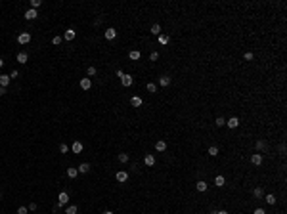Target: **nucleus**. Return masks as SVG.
I'll use <instances>...</instances> for the list:
<instances>
[{"label": "nucleus", "mask_w": 287, "mask_h": 214, "mask_svg": "<svg viewBox=\"0 0 287 214\" xmlns=\"http://www.w3.org/2000/svg\"><path fill=\"white\" fill-rule=\"evenodd\" d=\"M253 214H266V210H264V208H254Z\"/></svg>", "instance_id": "41"}, {"label": "nucleus", "mask_w": 287, "mask_h": 214, "mask_svg": "<svg viewBox=\"0 0 287 214\" xmlns=\"http://www.w3.org/2000/svg\"><path fill=\"white\" fill-rule=\"evenodd\" d=\"M52 44H54V46L61 44V36H54V38H52Z\"/></svg>", "instance_id": "37"}, {"label": "nucleus", "mask_w": 287, "mask_h": 214, "mask_svg": "<svg viewBox=\"0 0 287 214\" xmlns=\"http://www.w3.org/2000/svg\"><path fill=\"white\" fill-rule=\"evenodd\" d=\"M215 214H230L228 210H218V212H215Z\"/></svg>", "instance_id": "44"}, {"label": "nucleus", "mask_w": 287, "mask_h": 214, "mask_svg": "<svg viewBox=\"0 0 287 214\" xmlns=\"http://www.w3.org/2000/svg\"><path fill=\"white\" fill-rule=\"evenodd\" d=\"M10 75H0V86L2 88H8V84H10Z\"/></svg>", "instance_id": "12"}, {"label": "nucleus", "mask_w": 287, "mask_h": 214, "mask_svg": "<svg viewBox=\"0 0 287 214\" xmlns=\"http://www.w3.org/2000/svg\"><path fill=\"white\" fill-rule=\"evenodd\" d=\"M159 84H161V86H168V84H171V76L163 75V76L159 79Z\"/></svg>", "instance_id": "21"}, {"label": "nucleus", "mask_w": 287, "mask_h": 214, "mask_svg": "<svg viewBox=\"0 0 287 214\" xmlns=\"http://www.w3.org/2000/svg\"><path fill=\"white\" fill-rule=\"evenodd\" d=\"M17 42H19V44H29V42H31V33H21V35H17Z\"/></svg>", "instance_id": "3"}, {"label": "nucleus", "mask_w": 287, "mask_h": 214, "mask_svg": "<svg viewBox=\"0 0 287 214\" xmlns=\"http://www.w3.org/2000/svg\"><path fill=\"white\" fill-rule=\"evenodd\" d=\"M103 214H113V212H111V210H106V212H103Z\"/></svg>", "instance_id": "46"}, {"label": "nucleus", "mask_w": 287, "mask_h": 214, "mask_svg": "<svg viewBox=\"0 0 287 214\" xmlns=\"http://www.w3.org/2000/svg\"><path fill=\"white\" fill-rule=\"evenodd\" d=\"M17 76H19V71H12L10 73V79H17Z\"/></svg>", "instance_id": "40"}, {"label": "nucleus", "mask_w": 287, "mask_h": 214, "mask_svg": "<svg viewBox=\"0 0 287 214\" xmlns=\"http://www.w3.org/2000/svg\"><path fill=\"white\" fill-rule=\"evenodd\" d=\"M157 38H159V44H167V42H168V38H167L165 35H159Z\"/></svg>", "instance_id": "36"}, {"label": "nucleus", "mask_w": 287, "mask_h": 214, "mask_svg": "<svg viewBox=\"0 0 287 214\" xmlns=\"http://www.w3.org/2000/svg\"><path fill=\"white\" fill-rule=\"evenodd\" d=\"M266 203L268 205H276V195H272V193H268V195H264Z\"/></svg>", "instance_id": "24"}, {"label": "nucleus", "mask_w": 287, "mask_h": 214, "mask_svg": "<svg viewBox=\"0 0 287 214\" xmlns=\"http://www.w3.org/2000/svg\"><path fill=\"white\" fill-rule=\"evenodd\" d=\"M86 73H88V79H90V76H94V75H96L98 71H96V67H94V65H90V67L86 69Z\"/></svg>", "instance_id": "31"}, {"label": "nucleus", "mask_w": 287, "mask_h": 214, "mask_svg": "<svg viewBox=\"0 0 287 214\" xmlns=\"http://www.w3.org/2000/svg\"><path fill=\"white\" fill-rule=\"evenodd\" d=\"M147 92H151V94H155V92H157V84L149 82V84H147Z\"/></svg>", "instance_id": "32"}, {"label": "nucleus", "mask_w": 287, "mask_h": 214, "mask_svg": "<svg viewBox=\"0 0 287 214\" xmlns=\"http://www.w3.org/2000/svg\"><path fill=\"white\" fill-rule=\"evenodd\" d=\"M144 163H145V166H153V164H155V155H153V153H147V155L144 157Z\"/></svg>", "instance_id": "6"}, {"label": "nucleus", "mask_w": 287, "mask_h": 214, "mask_svg": "<svg viewBox=\"0 0 287 214\" xmlns=\"http://www.w3.org/2000/svg\"><path fill=\"white\" fill-rule=\"evenodd\" d=\"M117 159H119V163H128V161H130V157H128V153H119V155H117Z\"/></svg>", "instance_id": "18"}, {"label": "nucleus", "mask_w": 287, "mask_h": 214, "mask_svg": "<svg viewBox=\"0 0 287 214\" xmlns=\"http://www.w3.org/2000/svg\"><path fill=\"white\" fill-rule=\"evenodd\" d=\"M0 67H4V59L2 58H0Z\"/></svg>", "instance_id": "45"}, {"label": "nucleus", "mask_w": 287, "mask_h": 214, "mask_svg": "<svg viewBox=\"0 0 287 214\" xmlns=\"http://www.w3.org/2000/svg\"><path fill=\"white\" fill-rule=\"evenodd\" d=\"M128 58H130L132 61H138V59L142 58V54H140V50H132L130 54H128Z\"/></svg>", "instance_id": "16"}, {"label": "nucleus", "mask_w": 287, "mask_h": 214, "mask_svg": "<svg viewBox=\"0 0 287 214\" xmlns=\"http://www.w3.org/2000/svg\"><path fill=\"white\" fill-rule=\"evenodd\" d=\"M226 126L228 128H237L239 126V119H237V117H230V120H226Z\"/></svg>", "instance_id": "5"}, {"label": "nucleus", "mask_w": 287, "mask_h": 214, "mask_svg": "<svg viewBox=\"0 0 287 214\" xmlns=\"http://www.w3.org/2000/svg\"><path fill=\"white\" fill-rule=\"evenodd\" d=\"M132 82H134V79H132L130 75H127V73H124L123 76H121V84H123L124 88H128V86H132Z\"/></svg>", "instance_id": "2"}, {"label": "nucleus", "mask_w": 287, "mask_h": 214, "mask_svg": "<svg viewBox=\"0 0 287 214\" xmlns=\"http://www.w3.org/2000/svg\"><path fill=\"white\" fill-rule=\"evenodd\" d=\"M27 208H29L31 212H35V210H36V203H31V205H29V207H27Z\"/></svg>", "instance_id": "42"}, {"label": "nucleus", "mask_w": 287, "mask_h": 214, "mask_svg": "<svg viewBox=\"0 0 287 214\" xmlns=\"http://www.w3.org/2000/svg\"><path fill=\"white\" fill-rule=\"evenodd\" d=\"M262 161H264V157H262V153H254V155L251 157V163L254 164V166H260Z\"/></svg>", "instance_id": "4"}, {"label": "nucleus", "mask_w": 287, "mask_h": 214, "mask_svg": "<svg viewBox=\"0 0 287 214\" xmlns=\"http://www.w3.org/2000/svg\"><path fill=\"white\" fill-rule=\"evenodd\" d=\"M36 17H38L36 10H31V8H29V10L25 12V19H29V21H33V19H36Z\"/></svg>", "instance_id": "8"}, {"label": "nucleus", "mask_w": 287, "mask_h": 214, "mask_svg": "<svg viewBox=\"0 0 287 214\" xmlns=\"http://www.w3.org/2000/svg\"><path fill=\"white\" fill-rule=\"evenodd\" d=\"M157 59H159V54H157V52H151V54H149V61H157Z\"/></svg>", "instance_id": "35"}, {"label": "nucleus", "mask_w": 287, "mask_h": 214, "mask_svg": "<svg viewBox=\"0 0 287 214\" xmlns=\"http://www.w3.org/2000/svg\"><path fill=\"white\" fill-rule=\"evenodd\" d=\"M224 184H226L224 176H216V178H215V185H216V187H222Z\"/></svg>", "instance_id": "23"}, {"label": "nucleus", "mask_w": 287, "mask_h": 214, "mask_svg": "<svg viewBox=\"0 0 287 214\" xmlns=\"http://www.w3.org/2000/svg\"><path fill=\"white\" fill-rule=\"evenodd\" d=\"M77 170H79L80 174H88V172H90V164H88V163H82V164H79V168H77Z\"/></svg>", "instance_id": "13"}, {"label": "nucleus", "mask_w": 287, "mask_h": 214, "mask_svg": "<svg viewBox=\"0 0 287 214\" xmlns=\"http://www.w3.org/2000/svg\"><path fill=\"white\" fill-rule=\"evenodd\" d=\"M130 103H132V107H140V105H142V98H140V96H132Z\"/></svg>", "instance_id": "17"}, {"label": "nucleus", "mask_w": 287, "mask_h": 214, "mask_svg": "<svg viewBox=\"0 0 287 214\" xmlns=\"http://www.w3.org/2000/svg\"><path fill=\"white\" fill-rule=\"evenodd\" d=\"M40 4H42L40 0H31V10H36V8H38Z\"/></svg>", "instance_id": "34"}, {"label": "nucleus", "mask_w": 287, "mask_h": 214, "mask_svg": "<svg viewBox=\"0 0 287 214\" xmlns=\"http://www.w3.org/2000/svg\"><path fill=\"white\" fill-rule=\"evenodd\" d=\"M207 187H209V185H207V182H203V180H199V182H197V184H195V189H197V191H199V193L207 191Z\"/></svg>", "instance_id": "9"}, {"label": "nucleus", "mask_w": 287, "mask_h": 214, "mask_svg": "<svg viewBox=\"0 0 287 214\" xmlns=\"http://www.w3.org/2000/svg\"><path fill=\"white\" fill-rule=\"evenodd\" d=\"M80 88H82V90H90V88H92V79L84 76V79L80 80Z\"/></svg>", "instance_id": "7"}, {"label": "nucleus", "mask_w": 287, "mask_h": 214, "mask_svg": "<svg viewBox=\"0 0 287 214\" xmlns=\"http://www.w3.org/2000/svg\"><path fill=\"white\" fill-rule=\"evenodd\" d=\"M4 94H6V88H2V86H0V96H4Z\"/></svg>", "instance_id": "43"}, {"label": "nucleus", "mask_w": 287, "mask_h": 214, "mask_svg": "<svg viewBox=\"0 0 287 214\" xmlns=\"http://www.w3.org/2000/svg\"><path fill=\"white\" fill-rule=\"evenodd\" d=\"M77 174H79V170H77L75 166L67 168V176H69V178H77Z\"/></svg>", "instance_id": "25"}, {"label": "nucleus", "mask_w": 287, "mask_h": 214, "mask_svg": "<svg viewBox=\"0 0 287 214\" xmlns=\"http://www.w3.org/2000/svg\"><path fill=\"white\" fill-rule=\"evenodd\" d=\"M209 155H211V157H216L218 155V147H216V145H211V147H209Z\"/></svg>", "instance_id": "27"}, {"label": "nucleus", "mask_w": 287, "mask_h": 214, "mask_svg": "<svg viewBox=\"0 0 287 214\" xmlns=\"http://www.w3.org/2000/svg\"><path fill=\"white\" fill-rule=\"evenodd\" d=\"M128 180V174L124 170H121V172H117V182H121V184H124V182Z\"/></svg>", "instance_id": "14"}, {"label": "nucleus", "mask_w": 287, "mask_h": 214, "mask_svg": "<svg viewBox=\"0 0 287 214\" xmlns=\"http://www.w3.org/2000/svg\"><path fill=\"white\" fill-rule=\"evenodd\" d=\"M63 36H65V40H73V38L77 36V33H75V29H67V31H65V35H63Z\"/></svg>", "instance_id": "19"}, {"label": "nucleus", "mask_w": 287, "mask_h": 214, "mask_svg": "<svg viewBox=\"0 0 287 214\" xmlns=\"http://www.w3.org/2000/svg\"><path fill=\"white\" fill-rule=\"evenodd\" d=\"M165 149H167V142H165V140H159V142L155 143V151H165Z\"/></svg>", "instance_id": "15"}, {"label": "nucleus", "mask_w": 287, "mask_h": 214, "mask_svg": "<svg viewBox=\"0 0 287 214\" xmlns=\"http://www.w3.org/2000/svg\"><path fill=\"white\" fill-rule=\"evenodd\" d=\"M103 36H106L107 40H113V38H115V36H117V31L113 29V27H109V29L106 31V33H103Z\"/></svg>", "instance_id": "10"}, {"label": "nucleus", "mask_w": 287, "mask_h": 214, "mask_svg": "<svg viewBox=\"0 0 287 214\" xmlns=\"http://www.w3.org/2000/svg\"><path fill=\"white\" fill-rule=\"evenodd\" d=\"M151 35H155V36L161 35V25H159V23H153V25H151Z\"/></svg>", "instance_id": "20"}, {"label": "nucleus", "mask_w": 287, "mask_h": 214, "mask_svg": "<svg viewBox=\"0 0 287 214\" xmlns=\"http://www.w3.org/2000/svg\"><path fill=\"white\" fill-rule=\"evenodd\" d=\"M17 214H29V208H27V207H19L17 208Z\"/></svg>", "instance_id": "38"}, {"label": "nucleus", "mask_w": 287, "mask_h": 214, "mask_svg": "<svg viewBox=\"0 0 287 214\" xmlns=\"http://www.w3.org/2000/svg\"><path fill=\"white\" fill-rule=\"evenodd\" d=\"M65 214H77V205H69L65 208Z\"/></svg>", "instance_id": "30"}, {"label": "nucleus", "mask_w": 287, "mask_h": 214, "mask_svg": "<svg viewBox=\"0 0 287 214\" xmlns=\"http://www.w3.org/2000/svg\"><path fill=\"white\" fill-rule=\"evenodd\" d=\"M27 59H29V55H27V52H19L17 54V63H21V65H25Z\"/></svg>", "instance_id": "11"}, {"label": "nucleus", "mask_w": 287, "mask_h": 214, "mask_svg": "<svg viewBox=\"0 0 287 214\" xmlns=\"http://www.w3.org/2000/svg\"><path fill=\"white\" fill-rule=\"evenodd\" d=\"M71 149H73V153H80V151H82V143H80V142H75V143L71 145Z\"/></svg>", "instance_id": "22"}, {"label": "nucleus", "mask_w": 287, "mask_h": 214, "mask_svg": "<svg viewBox=\"0 0 287 214\" xmlns=\"http://www.w3.org/2000/svg\"><path fill=\"white\" fill-rule=\"evenodd\" d=\"M257 149H258V151H266V142H264V140H258V142H257Z\"/></svg>", "instance_id": "26"}, {"label": "nucleus", "mask_w": 287, "mask_h": 214, "mask_svg": "<svg viewBox=\"0 0 287 214\" xmlns=\"http://www.w3.org/2000/svg\"><path fill=\"white\" fill-rule=\"evenodd\" d=\"M215 126H218V128H220V126H226V120L222 119V117H216V120H215Z\"/></svg>", "instance_id": "29"}, {"label": "nucleus", "mask_w": 287, "mask_h": 214, "mask_svg": "<svg viewBox=\"0 0 287 214\" xmlns=\"http://www.w3.org/2000/svg\"><path fill=\"white\" fill-rule=\"evenodd\" d=\"M243 58H245V61H253V58H254V55H253V52H245V54H243Z\"/></svg>", "instance_id": "33"}, {"label": "nucleus", "mask_w": 287, "mask_h": 214, "mask_svg": "<svg viewBox=\"0 0 287 214\" xmlns=\"http://www.w3.org/2000/svg\"><path fill=\"white\" fill-rule=\"evenodd\" d=\"M67 203H69V193H67V191H61L58 195V207H65Z\"/></svg>", "instance_id": "1"}, {"label": "nucleus", "mask_w": 287, "mask_h": 214, "mask_svg": "<svg viewBox=\"0 0 287 214\" xmlns=\"http://www.w3.org/2000/svg\"><path fill=\"white\" fill-rule=\"evenodd\" d=\"M59 151H61V153H67V151H69V145H67V143H61V145H59Z\"/></svg>", "instance_id": "39"}, {"label": "nucleus", "mask_w": 287, "mask_h": 214, "mask_svg": "<svg viewBox=\"0 0 287 214\" xmlns=\"http://www.w3.org/2000/svg\"><path fill=\"white\" fill-rule=\"evenodd\" d=\"M253 195H254V197H264V189H262V187H254Z\"/></svg>", "instance_id": "28"}]
</instances>
